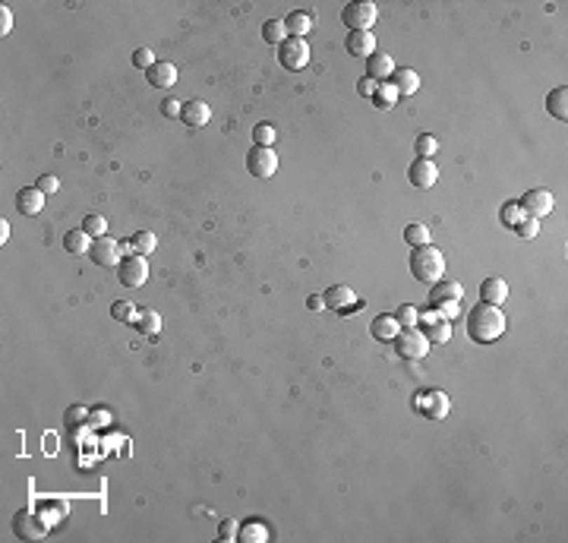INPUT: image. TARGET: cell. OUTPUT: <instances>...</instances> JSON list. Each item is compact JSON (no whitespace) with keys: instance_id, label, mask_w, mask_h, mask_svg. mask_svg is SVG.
<instances>
[{"instance_id":"46","label":"cell","mask_w":568,"mask_h":543,"mask_svg":"<svg viewBox=\"0 0 568 543\" xmlns=\"http://www.w3.org/2000/svg\"><path fill=\"white\" fill-rule=\"evenodd\" d=\"M13 29V13H10V6H0V35H4L6 38V32H10Z\"/></svg>"},{"instance_id":"18","label":"cell","mask_w":568,"mask_h":543,"mask_svg":"<svg viewBox=\"0 0 568 543\" xmlns=\"http://www.w3.org/2000/svg\"><path fill=\"white\" fill-rule=\"evenodd\" d=\"M344 48H347V54H351V57H363V60L372 54V51H379L376 48V35H372V32H351V35H347V41H344Z\"/></svg>"},{"instance_id":"49","label":"cell","mask_w":568,"mask_h":543,"mask_svg":"<svg viewBox=\"0 0 568 543\" xmlns=\"http://www.w3.org/2000/svg\"><path fill=\"white\" fill-rule=\"evenodd\" d=\"M6 237H10V224H6V218L0 221V243L6 246Z\"/></svg>"},{"instance_id":"38","label":"cell","mask_w":568,"mask_h":543,"mask_svg":"<svg viewBox=\"0 0 568 543\" xmlns=\"http://www.w3.org/2000/svg\"><path fill=\"white\" fill-rule=\"evenodd\" d=\"M63 423H67L69 429H79L82 423H88V410L82 408V404H73V408H67V417H63Z\"/></svg>"},{"instance_id":"2","label":"cell","mask_w":568,"mask_h":543,"mask_svg":"<svg viewBox=\"0 0 568 543\" xmlns=\"http://www.w3.org/2000/svg\"><path fill=\"white\" fill-rule=\"evenodd\" d=\"M410 275L420 284H435L445 278V256L435 246H414L410 250Z\"/></svg>"},{"instance_id":"47","label":"cell","mask_w":568,"mask_h":543,"mask_svg":"<svg viewBox=\"0 0 568 543\" xmlns=\"http://www.w3.org/2000/svg\"><path fill=\"white\" fill-rule=\"evenodd\" d=\"M88 423H95V427H104V423H111V414H104V410H95V414H88Z\"/></svg>"},{"instance_id":"10","label":"cell","mask_w":568,"mask_h":543,"mask_svg":"<svg viewBox=\"0 0 568 543\" xmlns=\"http://www.w3.org/2000/svg\"><path fill=\"white\" fill-rule=\"evenodd\" d=\"M13 530H16L19 540H41V537L48 534V524H44V518L38 515V511L22 509V511L13 515Z\"/></svg>"},{"instance_id":"42","label":"cell","mask_w":568,"mask_h":543,"mask_svg":"<svg viewBox=\"0 0 568 543\" xmlns=\"http://www.w3.org/2000/svg\"><path fill=\"white\" fill-rule=\"evenodd\" d=\"M35 187L41 189L44 196H54L57 189H60V180H57L54 174H41V177H38V183H35Z\"/></svg>"},{"instance_id":"1","label":"cell","mask_w":568,"mask_h":543,"mask_svg":"<svg viewBox=\"0 0 568 543\" xmlns=\"http://www.w3.org/2000/svg\"><path fill=\"white\" fill-rule=\"evenodd\" d=\"M467 335H471V341H477V344H492V341H499L505 335L502 309L480 300L477 307L467 313Z\"/></svg>"},{"instance_id":"41","label":"cell","mask_w":568,"mask_h":543,"mask_svg":"<svg viewBox=\"0 0 568 543\" xmlns=\"http://www.w3.org/2000/svg\"><path fill=\"white\" fill-rule=\"evenodd\" d=\"M515 234H518V237H524V240H534L536 234H540V221H536V218H524L521 224L515 227Z\"/></svg>"},{"instance_id":"27","label":"cell","mask_w":568,"mask_h":543,"mask_svg":"<svg viewBox=\"0 0 568 543\" xmlns=\"http://www.w3.org/2000/svg\"><path fill=\"white\" fill-rule=\"evenodd\" d=\"M423 335L429 338V344H445V341L452 338V322L442 319V316H433V319H429V328Z\"/></svg>"},{"instance_id":"24","label":"cell","mask_w":568,"mask_h":543,"mask_svg":"<svg viewBox=\"0 0 568 543\" xmlns=\"http://www.w3.org/2000/svg\"><path fill=\"white\" fill-rule=\"evenodd\" d=\"M546 111L553 114L555 120H562V123L568 120V88L565 86L553 88V92L546 95Z\"/></svg>"},{"instance_id":"28","label":"cell","mask_w":568,"mask_h":543,"mask_svg":"<svg viewBox=\"0 0 568 543\" xmlns=\"http://www.w3.org/2000/svg\"><path fill=\"white\" fill-rule=\"evenodd\" d=\"M398 98H401V95L395 92V86H391V82H379L376 95H372L370 101H372V105L379 107V111H391V107L398 105Z\"/></svg>"},{"instance_id":"17","label":"cell","mask_w":568,"mask_h":543,"mask_svg":"<svg viewBox=\"0 0 568 543\" xmlns=\"http://www.w3.org/2000/svg\"><path fill=\"white\" fill-rule=\"evenodd\" d=\"M145 79L151 88H170L177 82V67L168 60H155V67L145 69Z\"/></svg>"},{"instance_id":"48","label":"cell","mask_w":568,"mask_h":543,"mask_svg":"<svg viewBox=\"0 0 568 543\" xmlns=\"http://www.w3.org/2000/svg\"><path fill=\"white\" fill-rule=\"evenodd\" d=\"M306 307H309V309H322V307H325V297H322V294H309Z\"/></svg>"},{"instance_id":"16","label":"cell","mask_w":568,"mask_h":543,"mask_svg":"<svg viewBox=\"0 0 568 543\" xmlns=\"http://www.w3.org/2000/svg\"><path fill=\"white\" fill-rule=\"evenodd\" d=\"M180 120H183V126H193V130L196 126H205L208 120H212V107H208L205 101L193 98L180 107Z\"/></svg>"},{"instance_id":"30","label":"cell","mask_w":568,"mask_h":543,"mask_svg":"<svg viewBox=\"0 0 568 543\" xmlns=\"http://www.w3.org/2000/svg\"><path fill=\"white\" fill-rule=\"evenodd\" d=\"M262 38H265V44H284V38H288V25H284V19H265L262 22Z\"/></svg>"},{"instance_id":"21","label":"cell","mask_w":568,"mask_h":543,"mask_svg":"<svg viewBox=\"0 0 568 543\" xmlns=\"http://www.w3.org/2000/svg\"><path fill=\"white\" fill-rule=\"evenodd\" d=\"M480 297H483V303L499 307V303L508 300V284H505L502 278H483V284H480Z\"/></svg>"},{"instance_id":"20","label":"cell","mask_w":568,"mask_h":543,"mask_svg":"<svg viewBox=\"0 0 568 543\" xmlns=\"http://www.w3.org/2000/svg\"><path fill=\"white\" fill-rule=\"evenodd\" d=\"M284 25H288L290 38H306L309 32H313V25H316V16L313 13H306V10H294L288 19H284Z\"/></svg>"},{"instance_id":"37","label":"cell","mask_w":568,"mask_h":543,"mask_svg":"<svg viewBox=\"0 0 568 543\" xmlns=\"http://www.w3.org/2000/svg\"><path fill=\"white\" fill-rule=\"evenodd\" d=\"M275 136L278 133H275V126L271 123H256L252 126V142L256 145H275Z\"/></svg>"},{"instance_id":"12","label":"cell","mask_w":568,"mask_h":543,"mask_svg":"<svg viewBox=\"0 0 568 543\" xmlns=\"http://www.w3.org/2000/svg\"><path fill=\"white\" fill-rule=\"evenodd\" d=\"M88 259L101 269H111V265H120L123 253H120V240H111V237H98L92 240V250H88Z\"/></svg>"},{"instance_id":"35","label":"cell","mask_w":568,"mask_h":543,"mask_svg":"<svg viewBox=\"0 0 568 543\" xmlns=\"http://www.w3.org/2000/svg\"><path fill=\"white\" fill-rule=\"evenodd\" d=\"M414 152H417V158H433L435 152H439V139L429 136V133H423V136H417Z\"/></svg>"},{"instance_id":"19","label":"cell","mask_w":568,"mask_h":543,"mask_svg":"<svg viewBox=\"0 0 568 543\" xmlns=\"http://www.w3.org/2000/svg\"><path fill=\"white\" fill-rule=\"evenodd\" d=\"M16 208L32 218V215H38V212L44 208V193H41L38 187H22V189L16 193Z\"/></svg>"},{"instance_id":"14","label":"cell","mask_w":568,"mask_h":543,"mask_svg":"<svg viewBox=\"0 0 568 543\" xmlns=\"http://www.w3.org/2000/svg\"><path fill=\"white\" fill-rule=\"evenodd\" d=\"M407 180H410V187H417V189H429V187H435V180H439V168H435L433 158H417V161H410Z\"/></svg>"},{"instance_id":"4","label":"cell","mask_w":568,"mask_h":543,"mask_svg":"<svg viewBox=\"0 0 568 543\" xmlns=\"http://www.w3.org/2000/svg\"><path fill=\"white\" fill-rule=\"evenodd\" d=\"M395 351H398V357H404V360H420V357H426L429 354V338L423 335V328H417V326H410V328H401V332L395 335Z\"/></svg>"},{"instance_id":"34","label":"cell","mask_w":568,"mask_h":543,"mask_svg":"<svg viewBox=\"0 0 568 543\" xmlns=\"http://www.w3.org/2000/svg\"><path fill=\"white\" fill-rule=\"evenodd\" d=\"M499 218H502V224H505V227H518L524 218H527V215L521 212V206H518V202H505L502 212H499Z\"/></svg>"},{"instance_id":"40","label":"cell","mask_w":568,"mask_h":543,"mask_svg":"<svg viewBox=\"0 0 568 543\" xmlns=\"http://www.w3.org/2000/svg\"><path fill=\"white\" fill-rule=\"evenodd\" d=\"M133 67H136V69H151V67H155V54H151L149 48L133 51Z\"/></svg>"},{"instance_id":"23","label":"cell","mask_w":568,"mask_h":543,"mask_svg":"<svg viewBox=\"0 0 568 543\" xmlns=\"http://www.w3.org/2000/svg\"><path fill=\"white\" fill-rule=\"evenodd\" d=\"M370 332H372V338H376V341H391L398 332H401V326H398L395 316L382 313V316H376V319H372Z\"/></svg>"},{"instance_id":"15","label":"cell","mask_w":568,"mask_h":543,"mask_svg":"<svg viewBox=\"0 0 568 543\" xmlns=\"http://www.w3.org/2000/svg\"><path fill=\"white\" fill-rule=\"evenodd\" d=\"M395 69H398L395 60H391L385 51H372V54L366 57V76H370V79H376V82H388Z\"/></svg>"},{"instance_id":"5","label":"cell","mask_w":568,"mask_h":543,"mask_svg":"<svg viewBox=\"0 0 568 543\" xmlns=\"http://www.w3.org/2000/svg\"><path fill=\"white\" fill-rule=\"evenodd\" d=\"M376 19H379V10H376V4H370V0H351V4L341 10V22H344L351 32H370Z\"/></svg>"},{"instance_id":"44","label":"cell","mask_w":568,"mask_h":543,"mask_svg":"<svg viewBox=\"0 0 568 543\" xmlns=\"http://www.w3.org/2000/svg\"><path fill=\"white\" fill-rule=\"evenodd\" d=\"M376 88H379V82L370 79V76H360V79H357V95H363V98H372V95H376Z\"/></svg>"},{"instance_id":"9","label":"cell","mask_w":568,"mask_h":543,"mask_svg":"<svg viewBox=\"0 0 568 543\" xmlns=\"http://www.w3.org/2000/svg\"><path fill=\"white\" fill-rule=\"evenodd\" d=\"M117 278L123 288H142L149 281V262H145V256H139V253L123 256L117 265Z\"/></svg>"},{"instance_id":"6","label":"cell","mask_w":568,"mask_h":543,"mask_svg":"<svg viewBox=\"0 0 568 543\" xmlns=\"http://www.w3.org/2000/svg\"><path fill=\"white\" fill-rule=\"evenodd\" d=\"M414 410L423 414L426 420H442V417H448V410H452V401H448V395L439 389H423L414 395Z\"/></svg>"},{"instance_id":"25","label":"cell","mask_w":568,"mask_h":543,"mask_svg":"<svg viewBox=\"0 0 568 543\" xmlns=\"http://www.w3.org/2000/svg\"><path fill=\"white\" fill-rule=\"evenodd\" d=\"M63 250L73 253V256H79V253H88V250H92V237H88L82 227H73V231L63 234Z\"/></svg>"},{"instance_id":"7","label":"cell","mask_w":568,"mask_h":543,"mask_svg":"<svg viewBox=\"0 0 568 543\" xmlns=\"http://www.w3.org/2000/svg\"><path fill=\"white\" fill-rule=\"evenodd\" d=\"M278 60H281L284 69L290 73H300L303 67L309 63V44L306 38H284V44H278Z\"/></svg>"},{"instance_id":"39","label":"cell","mask_w":568,"mask_h":543,"mask_svg":"<svg viewBox=\"0 0 568 543\" xmlns=\"http://www.w3.org/2000/svg\"><path fill=\"white\" fill-rule=\"evenodd\" d=\"M237 534H240V521H234V518H224V521L218 524V540L234 543L237 540Z\"/></svg>"},{"instance_id":"3","label":"cell","mask_w":568,"mask_h":543,"mask_svg":"<svg viewBox=\"0 0 568 543\" xmlns=\"http://www.w3.org/2000/svg\"><path fill=\"white\" fill-rule=\"evenodd\" d=\"M461 297H464V288H461L458 281H445V278H442V281H435L433 290H429V307L435 309V316L452 322L461 309Z\"/></svg>"},{"instance_id":"29","label":"cell","mask_w":568,"mask_h":543,"mask_svg":"<svg viewBox=\"0 0 568 543\" xmlns=\"http://www.w3.org/2000/svg\"><path fill=\"white\" fill-rule=\"evenodd\" d=\"M111 316L117 322H123V326H133V322L139 319V307L133 300H114L111 303Z\"/></svg>"},{"instance_id":"22","label":"cell","mask_w":568,"mask_h":543,"mask_svg":"<svg viewBox=\"0 0 568 543\" xmlns=\"http://www.w3.org/2000/svg\"><path fill=\"white\" fill-rule=\"evenodd\" d=\"M388 82L395 86V92H398V95H414L417 88H420V76H417V69H410V67L395 69Z\"/></svg>"},{"instance_id":"11","label":"cell","mask_w":568,"mask_h":543,"mask_svg":"<svg viewBox=\"0 0 568 543\" xmlns=\"http://www.w3.org/2000/svg\"><path fill=\"white\" fill-rule=\"evenodd\" d=\"M521 212L527 215V218H546L549 212H553V206H555V199H553V193L549 189H543V187H536V189H527V193L521 196Z\"/></svg>"},{"instance_id":"33","label":"cell","mask_w":568,"mask_h":543,"mask_svg":"<svg viewBox=\"0 0 568 543\" xmlns=\"http://www.w3.org/2000/svg\"><path fill=\"white\" fill-rule=\"evenodd\" d=\"M82 231H86L92 240H98V237H104V234H107V221L101 218V215L92 212V215H86V218H82Z\"/></svg>"},{"instance_id":"45","label":"cell","mask_w":568,"mask_h":543,"mask_svg":"<svg viewBox=\"0 0 568 543\" xmlns=\"http://www.w3.org/2000/svg\"><path fill=\"white\" fill-rule=\"evenodd\" d=\"M180 101H177V98H164L161 101V114H164V117H174V120H180Z\"/></svg>"},{"instance_id":"32","label":"cell","mask_w":568,"mask_h":543,"mask_svg":"<svg viewBox=\"0 0 568 543\" xmlns=\"http://www.w3.org/2000/svg\"><path fill=\"white\" fill-rule=\"evenodd\" d=\"M404 240H407L410 246H426L429 243V227L423 224V221H410V224L404 227Z\"/></svg>"},{"instance_id":"43","label":"cell","mask_w":568,"mask_h":543,"mask_svg":"<svg viewBox=\"0 0 568 543\" xmlns=\"http://www.w3.org/2000/svg\"><path fill=\"white\" fill-rule=\"evenodd\" d=\"M38 515L44 518V524H48V528H54V515H57V518H67V502H63L60 509H57V505H44Z\"/></svg>"},{"instance_id":"31","label":"cell","mask_w":568,"mask_h":543,"mask_svg":"<svg viewBox=\"0 0 568 543\" xmlns=\"http://www.w3.org/2000/svg\"><path fill=\"white\" fill-rule=\"evenodd\" d=\"M133 326H136L142 335H149V338H151V335L161 332V316H158L155 309H139V319L133 322Z\"/></svg>"},{"instance_id":"26","label":"cell","mask_w":568,"mask_h":543,"mask_svg":"<svg viewBox=\"0 0 568 543\" xmlns=\"http://www.w3.org/2000/svg\"><path fill=\"white\" fill-rule=\"evenodd\" d=\"M237 540L240 543H265V540H269V530H265V524L259 521V518H252V521L240 524Z\"/></svg>"},{"instance_id":"36","label":"cell","mask_w":568,"mask_h":543,"mask_svg":"<svg viewBox=\"0 0 568 543\" xmlns=\"http://www.w3.org/2000/svg\"><path fill=\"white\" fill-rule=\"evenodd\" d=\"M395 319H398V326H401V328H410V326H417V322H420V313H417L414 303H401V307L395 309Z\"/></svg>"},{"instance_id":"13","label":"cell","mask_w":568,"mask_h":543,"mask_svg":"<svg viewBox=\"0 0 568 543\" xmlns=\"http://www.w3.org/2000/svg\"><path fill=\"white\" fill-rule=\"evenodd\" d=\"M322 297H325V307L338 309V313H351V309L363 307V300H360V297L353 294V288H347V284H332Z\"/></svg>"},{"instance_id":"8","label":"cell","mask_w":568,"mask_h":543,"mask_svg":"<svg viewBox=\"0 0 568 543\" xmlns=\"http://www.w3.org/2000/svg\"><path fill=\"white\" fill-rule=\"evenodd\" d=\"M246 170H250L252 177H259V180L271 177L278 170L275 149H271V145H252V149L246 152Z\"/></svg>"}]
</instances>
